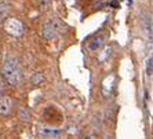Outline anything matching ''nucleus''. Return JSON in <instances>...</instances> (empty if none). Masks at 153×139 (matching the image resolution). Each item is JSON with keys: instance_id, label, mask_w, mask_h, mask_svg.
Here are the masks:
<instances>
[{"instance_id": "1", "label": "nucleus", "mask_w": 153, "mask_h": 139, "mask_svg": "<svg viewBox=\"0 0 153 139\" xmlns=\"http://www.w3.org/2000/svg\"><path fill=\"white\" fill-rule=\"evenodd\" d=\"M1 76L3 80L8 84V85H17L21 80V69H19L18 59L15 57H8L3 63L1 68Z\"/></svg>"}, {"instance_id": "2", "label": "nucleus", "mask_w": 153, "mask_h": 139, "mask_svg": "<svg viewBox=\"0 0 153 139\" xmlns=\"http://www.w3.org/2000/svg\"><path fill=\"white\" fill-rule=\"evenodd\" d=\"M3 28H4V31L8 33V35H11L14 37H18L21 36L24 31H25V28H24V24L17 18H7L4 21V24H3Z\"/></svg>"}, {"instance_id": "3", "label": "nucleus", "mask_w": 153, "mask_h": 139, "mask_svg": "<svg viewBox=\"0 0 153 139\" xmlns=\"http://www.w3.org/2000/svg\"><path fill=\"white\" fill-rule=\"evenodd\" d=\"M59 21L57 19H52V21H48L43 24V28H41V33H43V37L47 39V40H51L52 37L57 36V33L59 32Z\"/></svg>"}, {"instance_id": "4", "label": "nucleus", "mask_w": 153, "mask_h": 139, "mask_svg": "<svg viewBox=\"0 0 153 139\" xmlns=\"http://www.w3.org/2000/svg\"><path fill=\"white\" fill-rule=\"evenodd\" d=\"M11 109H13V99L10 96H1L0 98V116L10 114Z\"/></svg>"}, {"instance_id": "5", "label": "nucleus", "mask_w": 153, "mask_h": 139, "mask_svg": "<svg viewBox=\"0 0 153 139\" xmlns=\"http://www.w3.org/2000/svg\"><path fill=\"white\" fill-rule=\"evenodd\" d=\"M102 44H103V36H97V37L91 39L88 43H87V48H88L90 51H95V50H98Z\"/></svg>"}, {"instance_id": "6", "label": "nucleus", "mask_w": 153, "mask_h": 139, "mask_svg": "<svg viewBox=\"0 0 153 139\" xmlns=\"http://www.w3.org/2000/svg\"><path fill=\"white\" fill-rule=\"evenodd\" d=\"M41 139H59V131H57V130H44Z\"/></svg>"}, {"instance_id": "7", "label": "nucleus", "mask_w": 153, "mask_h": 139, "mask_svg": "<svg viewBox=\"0 0 153 139\" xmlns=\"http://www.w3.org/2000/svg\"><path fill=\"white\" fill-rule=\"evenodd\" d=\"M44 81V75L43 73H33L32 77H31V83L33 85H39L40 83Z\"/></svg>"}, {"instance_id": "8", "label": "nucleus", "mask_w": 153, "mask_h": 139, "mask_svg": "<svg viewBox=\"0 0 153 139\" xmlns=\"http://www.w3.org/2000/svg\"><path fill=\"white\" fill-rule=\"evenodd\" d=\"M146 75L148 76H152L153 75V57L148 58L146 61Z\"/></svg>"}, {"instance_id": "9", "label": "nucleus", "mask_w": 153, "mask_h": 139, "mask_svg": "<svg viewBox=\"0 0 153 139\" xmlns=\"http://www.w3.org/2000/svg\"><path fill=\"white\" fill-rule=\"evenodd\" d=\"M145 29H146V32L152 36V19H150V17L149 15H146V18H145Z\"/></svg>"}, {"instance_id": "10", "label": "nucleus", "mask_w": 153, "mask_h": 139, "mask_svg": "<svg viewBox=\"0 0 153 139\" xmlns=\"http://www.w3.org/2000/svg\"><path fill=\"white\" fill-rule=\"evenodd\" d=\"M82 139H97V135L95 134H87V135H84Z\"/></svg>"}, {"instance_id": "11", "label": "nucleus", "mask_w": 153, "mask_h": 139, "mask_svg": "<svg viewBox=\"0 0 153 139\" xmlns=\"http://www.w3.org/2000/svg\"><path fill=\"white\" fill-rule=\"evenodd\" d=\"M1 94H3V83L0 81V98H1Z\"/></svg>"}]
</instances>
